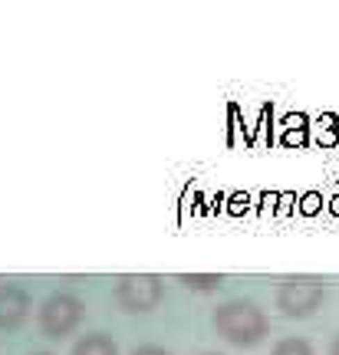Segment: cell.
I'll return each instance as SVG.
<instances>
[{
    "label": "cell",
    "instance_id": "1",
    "mask_svg": "<svg viewBox=\"0 0 339 355\" xmlns=\"http://www.w3.org/2000/svg\"><path fill=\"white\" fill-rule=\"evenodd\" d=\"M214 332L231 345H257L270 332V322H267V313L251 300H231V303L217 306L211 316Z\"/></svg>",
    "mask_w": 339,
    "mask_h": 355
},
{
    "label": "cell",
    "instance_id": "2",
    "mask_svg": "<svg viewBox=\"0 0 339 355\" xmlns=\"http://www.w3.org/2000/svg\"><path fill=\"white\" fill-rule=\"evenodd\" d=\"M326 300V283L320 277H287L276 286V309L290 319H306Z\"/></svg>",
    "mask_w": 339,
    "mask_h": 355
},
{
    "label": "cell",
    "instance_id": "3",
    "mask_svg": "<svg viewBox=\"0 0 339 355\" xmlns=\"http://www.w3.org/2000/svg\"><path fill=\"white\" fill-rule=\"evenodd\" d=\"M162 279L155 273H126L115 279V303L126 313H151L162 303Z\"/></svg>",
    "mask_w": 339,
    "mask_h": 355
},
{
    "label": "cell",
    "instance_id": "4",
    "mask_svg": "<svg viewBox=\"0 0 339 355\" xmlns=\"http://www.w3.org/2000/svg\"><path fill=\"white\" fill-rule=\"evenodd\" d=\"M83 313L86 309H83L79 296H73V293H53L40 306V329L47 332L50 339H63V336H69L79 326Z\"/></svg>",
    "mask_w": 339,
    "mask_h": 355
},
{
    "label": "cell",
    "instance_id": "5",
    "mask_svg": "<svg viewBox=\"0 0 339 355\" xmlns=\"http://www.w3.org/2000/svg\"><path fill=\"white\" fill-rule=\"evenodd\" d=\"M30 313V296L24 286H0V329H17Z\"/></svg>",
    "mask_w": 339,
    "mask_h": 355
},
{
    "label": "cell",
    "instance_id": "6",
    "mask_svg": "<svg viewBox=\"0 0 339 355\" xmlns=\"http://www.w3.org/2000/svg\"><path fill=\"white\" fill-rule=\"evenodd\" d=\"M73 355H119V349H115L113 336L89 332V336H83V339L73 345Z\"/></svg>",
    "mask_w": 339,
    "mask_h": 355
},
{
    "label": "cell",
    "instance_id": "7",
    "mask_svg": "<svg viewBox=\"0 0 339 355\" xmlns=\"http://www.w3.org/2000/svg\"><path fill=\"white\" fill-rule=\"evenodd\" d=\"M178 283H185L191 293H214L224 286V277L221 273H181Z\"/></svg>",
    "mask_w": 339,
    "mask_h": 355
},
{
    "label": "cell",
    "instance_id": "8",
    "mask_svg": "<svg viewBox=\"0 0 339 355\" xmlns=\"http://www.w3.org/2000/svg\"><path fill=\"white\" fill-rule=\"evenodd\" d=\"M274 355H313L306 339H280L274 345Z\"/></svg>",
    "mask_w": 339,
    "mask_h": 355
},
{
    "label": "cell",
    "instance_id": "9",
    "mask_svg": "<svg viewBox=\"0 0 339 355\" xmlns=\"http://www.w3.org/2000/svg\"><path fill=\"white\" fill-rule=\"evenodd\" d=\"M132 355H168V352H165L162 345H138Z\"/></svg>",
    "mask_w": 339,
    "mask_h": 355
},
{
    "label": "cell",
    "instance_id": "10",
    "mask_svg": "<svg viewBox=\"0 0 339 355\" xmlns=\"http://www.w3.org/2000/svg\"><path fill=\"white\" fill-rule=\"evenodd\" d=\"M329 355H339V336L333 339V345H329Z\"/></svg>",
    "mask_w": 339,
    "mask_h": 355
},
{
    "label": "cell",
    "instance_id": "11",
    "mask_svg": "<svg viewBox=\"0 0 339 355\" xmlns=\"http://www.w3.org/2000/svg\"><path fill=\"white\" fill-rule=\"evenodd\" d=\"M37 355H50V352H37Z\"/></svg>",
    "mask_w": 339,
    "mask_h": 355
}]
</instances>
